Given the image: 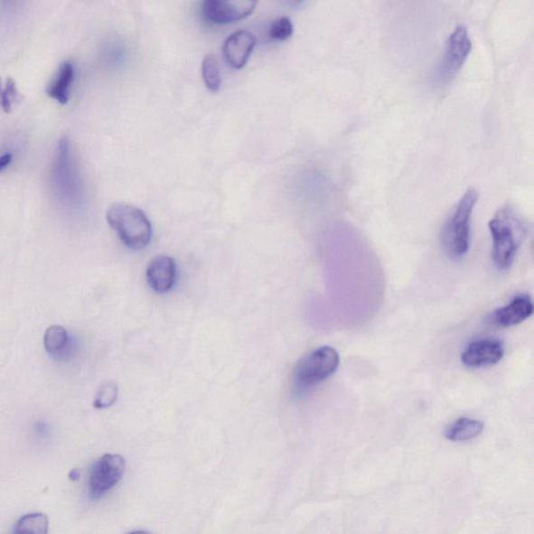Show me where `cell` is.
Listing matches in <instances>:
<instances>
[{
    "label": "cell",
    "mask_w": 534,
    "mask_h": 534,
    "mask_svg": "<svg viewBox=\"0 0 534 534\" xmlns=\"http://www.w3.org/2000/svg\"><path fill=\"white\" fill-rule=\"evenodd\" d=\"M13 161V155L11 153H5L0 155V173H3L5 169L8 168Z\"/></svg>",
    "instance_id": "cell-21"
},
{
    "label": "cell",
    "mask_w": 534,
    "mask_h": 534,
    "mask_svg": "<svg viewBox=\"0 0 534 534\" xmlns=\"http://www.w3.org/2000/svg\"><path fill=\"white\" fill-rule=\"evenodd\" d=\"M201 76L209 90L213 92L220 90L221 85L220 64L213 53H208L202 60Z\"/></svg>",
    "instance_id": "cell-17"
},
{
    "label": "cell",
    "mask_w": 534,
    "mask_h": 534,
    "mask_svg": "<svg viewBox=\"0 0 534 534\" xmlns=\"http://www.w3.org/2000/svg\"><path fill=\"white\" fill-rule=\"evenodd\" d=\"M74 76H76L74 65L70 61H65L59 66L55 77L47 85V96L57 100L61 105L69 103Z\"/></svg>",
    "instance_id": "cell-13"
},
{
    "label": "cell",
    "mask_w": 534,
    "mask_h": 534,
    "mask_svg": "<svg viewBox=\"0 0 534 534\" xmlns=\"http://www.w3.org/2000/svg\"><path fill=\"white\" fill-rule=\"evenodd\" d=\"M107 220L128 248L139 251L150 245L153 228L141 209L126 202H117L108 209Z\"/></svg>",
    "instance_id": "cell-4"
},
{
    "label": "cell",
    "mask_w": 534,
    "mask_h": 534,
    "mask_svg": "<svg viewBox=\"0 0 534 534\" xmlns=\"http://www.w3.org/2000/svg\"><path fill=\"white\" fill-rule=\"evenodd\" d=\"M484 424L474 418L461 417L445 429V436L451 442H466L482 434Z\"/></svg>",
    "instance_id": "cell-15"
},
{
    "label": "cell",
    "mask_w": 534,
    "mask_h": 534,
    "mask_svg": "<svg viewBox=\"0 0 534 534\" xmlns=\"http://www.w3.org/2000/svg\"><path fill=\"white\" fill-rule=\"evenodd\" d=\"M504 355L503 343L497 340H478L466 346L462 354V362L469 369H482L495 366Z\"/></svg>",
    "instance_id": "cell-9"
},
{
    "label": "cell",
    "mask_w": 534,
    "mask_h": 534,
    "mask_svg": "<svg viewBox=\"0 0 534 534\" xmlns=\"http://www.w3.org/2000/svg\"><path fill=\"white\" fill-rule=\"evenodd\" d=\"M43 344L47 354L58 361L66 360L72 347L69 331L60 324H52L45 330Z\"/></svg>",
    "instance_id": "cell-14"
},
{
    "label": "cell",
    "mask_w": 534,
    "mask_h": 534,
    "mask_svg": "<svg viewBox=\"0 0 534 534\" xmlns=\"http://www.w3.org/2000/svg\"><path fill=\"white\" fill-rule=\"evenodd\" d=\"M148 286L157 294H166L173 289L177 279V265L172 257H155L146 268Z\"/></svg>",
    "instance_id": "cell-11"
},
{
    "label": "cell",
    "mask_w": 534,
    "mask_h": 534,
    "mask_svg": "<svg viewBox=\"0 0 534 534\" xmlns=\"http://www.w3.org/2000/svg\"><path fill=\"white\" fill-rule=\"evenodd\" d=\"M294 33V24L292 19L287 16H282L274 20L270 24L268 35L275 42H286L292 37Z\"/></svg>",
    "instance_id": "cell-19"
},
{
    "label": "cell",
    "mask_w": 534,
    "mask_h": 534,
    "mask_svg": "<svg viewBox=\"0 0 534 534\" xmlns=\"http://www.w3.org/2000/svg\"><path fill=\"white\" fill-rule=\"evenodd\" d=\"M126 462L123 456L105 454L93 464L89 476V490L93 498H100L111 491L124 476Z\"/></svg>",
    "instance_id": "cell-7"
},
{
    "label": "cell",
    "mask_w": 534,
    "mask_h": 534,
    "mask_svg": "<svg viewBox=\"0 0 534 534\" xmlns=\"http://www.w3.org/2000/svg\"><path fill=\"white\" fill-rule=\"evenodd\" d=\"M128 534H151V533H148V532H145V531H134V532H131V533H128Z\"/></svg>",
    "instance_id": "cell-22"
},
{
    "label": "cell",
    "mask_w": 534,
    "mask_h": 534,
    "mask_svg": "<svg viewBox=\"0 0 534 534\" xmlns=\"http://www.w3.org/2000/svg\"><path fill=\"white\" fill-rule=\"evenodd\" d=\"M472 51V42L468 29L457 25L445 42L443 57L435 70L432 80L436 86L448 85L468 59Z\"/></svg>",
    "instance_id": "cell-6"
},
{
    "label": "cell",
    "mask_w": 534,
    "mask_h": 534,
    "mask_svg": "<svg viewBox=\"0 0 534 534\" xmlns=\"http://www.w3.org/2000/svg\"><path fill=\"white\" fill-rule=\"evenodd\" d=\"M474 188L466 191L453 207L441 232L442 248L450 259L458 261L468 254L471 240V219L477 204Z\"/></svg>",
    "instance_id": "cell-2"
},
{
    "label": "cell",
    "mask_w": 534,
    "mask_h": 534,
    "mask_svg": "<svg viewBox=\"0 0 534 534\" xmlns=\"http://www.w3.org/2000/svg\"><path fill=\"white\" fill-rule=\"evenodd\" d=\"M255 2L246 0H207L201 5V17L206 23L227 24L245 19L251 15L256 8Z\"/></svg>",
    "instance_id": "cell-8"
},
{
    "label": "cell",
    "mask_w": 534,
    "mask_h": 534,
    "mask_svg": "<svg viewBox=\"0 0 534 534\" xmlns=\"http://www.w3.org/2000/svg\"><path fill=\"white\" fill-rule=\"evenodd\" d=\"M18 98V90L14 80L8 78L3 82L0 78V109L5 113H11L13 104Z\"/></svg>",
    "instance_id": "cell-18"
},
{
    "label": "cell",
    "mask_w": 534,
    "mask_h": 534,
    "mask_svg": "<svg viewBox=\"0 0 534 534\" xmlns=\"http://www.w3.org/2000/svg\"><path fill=\"white\" fill-rule=\"evenodd\" d=\"M534 306L529 295L513 297L506 306L498 308L491 315V323L501 328H510L522 323L533 314Z\"/></svg>",
    "instance_id": "cell-10"
},
{
    "label": "cell",
    "mask_w": 534,
    "mask_h": 534,
    "mask_svg": "<svg viewBox=\"0 0 534 534\" xmlns=\"http://www.w3.org/2000/svg\"><path fill=\"white\" fill-rule=\"evenodd\" d=\"M340 354L329 346L321 347L304 356L294 370L293 381L300 390H308L329 379L340 367Z\"/></svg>",
    "instance_id": "cell-5"
},
{
    "label": "cell",
    "mask_w": 534,
    "mask_h": 534,
    "mask_svg": "<svg viewBox=\"0 0 534 534\" xmlns=\"http://www.w3.org/2000/svg\"><path fill=\"white\" fill-rule=\"evenodd\" d=\"M50 520L42 512H33L20 518L13 534H47Z\"/></svg>",
    "instance_id": "cell-16"
},
{
    "label": "cell",
    "mask_w": 534,
    "mask_h": 534,
    "mask_svg": "<svg viewBox=\"0 0 534 534\" xmlns=\"http://www.w3.org/2000/svg\"><path fill=\"white\" fill-rule=\"evenodd\" d=\"M256 45L253 33L240 30L228 37L224 44V57L229 65L235 70H241L246 66L249 56Z\"/></svg>",
    "instance_id": "cell-12"
},
{
    "label": "cell",
    "mask_w": 534,
    "mask_h": 534,
    "mask_svg": "<svg viewBox=\"0 0 534 534\" xmlns=\"http://www.w3.org/2000/svg\"><path fill=\"white\" fill-rule=\"evenodd\" d=\"M492 240V258L499 270L509 269L527 236L523 216L515 208L499 209L489 222Z\"/></svg>",
    "instance_id": "cell-1"
},
{
    "label": "cell",
    "mask_w": 534,
    "mask_h": 534,
    "mask_svg": "<svg viewBox=\"0 0 534 534\" xmlns=\"http://www.w3.org/2000/svg\"><path fill=\"white\" fill-rule=\"evenodd\" d=\"M51 187L53 197L65 207H77L82 201V181L69 137L58 142L51 171Z\"/></svg>",
    "instance_id": "cell-3"
},
{
    "label": "cell",
    "mask_w": 534,
    "mask_h": 534,
    "mask_svg": "<svg viewBox=\"0 0 534 534\" xmlns=\"http://www.w3.org/2000/svg\"><path fill=\"white\" fill-rule=\"evenodd\" d=\"M118 397V388L114 382H106L99 388L94 408L104 409L112 407L117 402Z\"/></svg>",
    "instance_id": "cell-20"
}]
</instances>
